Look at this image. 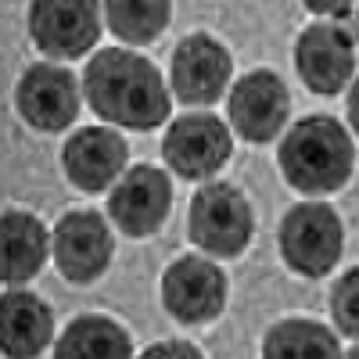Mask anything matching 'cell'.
Here are the masks:
<instances>
[{
	"instance_id": "cell-6",
	"label": "cell",
	"mask_w": 359,
	"mask_h": 359,
	"mask_svg": "<svg viewBox=\"0 0 359 359\" xmlns=\"http://www.w3.org/2000/svg\"><path fill=\"white\" fill-rule=\"evenodd\" d=\"M233 155V133L212 111H187L169 123L162 140V158L180 180H212Z\"/></svg>"
},
{
	"instance_id": "cell-11",
	"label": "cell",
	"mask_w": 359,
	"mask_h": 359,
	"mask_svg": "<svg viewBox=\"0 0 359 359\" xmlns=\"http://www.w3.org/2000/svg\"><path fill=\"white\" fill-rule=\"evenodd\" d=\"M230 130L248 144H269L291 126V94L277 72L252 69L226 94Z\"/></svg>"
},
{
	"instance_id": "cell-15",
	"label": "cell",
	"mask_w": 359,
	"mask_h": 359,
	"mask_svg": "<svg viewBox=\"0 0 359 359\" xmlns=\"http://www.w3.org/2000/svg\"><path fill=\"white\" fill-rule=\"evenodd\" d=\"M54 338V313L36 291L4 287L0 294V348L8 359H36Z\"/></svg>"
},
{
	"instance_id": "cell-5",
	"label": "cell",
	"mask_w": 359,
	"mask_h": 359,
	"mask_svg": "<svg viewBox=\"0 0 359 359\" xmlns=\"http://www.w3.org/2000/svg\"><path fill=\"white\" fill-rule=\"evenodd\" d=\"M101 25V0H29V36L50 62H76L86 50H94Z\"/></svg>"
},
{
	"instance_id": "cell-9",
	"label": "cell",
	"mask_w": 359,
	"mask_h": 359,
	"mask_svg": "<svg viewBox=\"0 0 359 359\" xmlns=\"http://www.w3.org/2000/svg\"><path fill=\"white\" fill-rule=\"evenodd\" d=\"M233 79V54L212 36V33H194L184 36L172 50L169 62V90L180 104L187 108H208L230 94Z\"/></svg>"
},
{
	"instance_id": "cell-19",
	"label": "cell",
	"mask_w": 359,
	"mask_h": 359,
	"mask_svg": "<svg viewBox=\"0 0 359 359\" xmlns=\"http://www.w3.org/2000/svg\"><path fill=\"white\" fill-rule=\"evenodd\" d=\"M104 22L126 47H147L169 29L172 0H104Z\"/></svg>"
},
{
	"instance_id": "cell-4",
	"label": "cell",
	"mask_w": 359,
	"mask_h": 359,
	"mask_svg": "<svg viewBox=\"0 0 359 359\" xmlns=\"http://www.w3.org/2000/svg\"><path fill=\"white\" fill-rule=\"evenodd\" d=\"M187 233L205 255L237 259L255 233V216L248 198L233 184H219V180L201 184L187 208Z\"/></svg>"
},
{
	"instance_id": "cell-25",
	"label": "cell",
	"mask_w": 359,
	"mask_h": 359,
	"mask_svg": "<svg viewBox=\"0 0 359 359\" xmlns=\"http://www.w3.org/2000/svg\"><path fill=\"white\" fill-rule=\"evenodd\" d=\"M355 15H359V4H355Z\"/></svg>"
},
{
	"instance_id": "cell-3",
	"label": "cell",
	"mask_w": 359,
	"mask_h": 359,
	"mask_svg": "<svg viewBox=\"0 0 359 359\" xmlns=\"http://www.w3.org/2000/svg\"><path fill=\"white\" fill-rule=\"evenodd\" d=\"M277 248L291 273L306 280L327 277L345 252V223L338 208L313 198L291 205L277 230Z\"/></svg>"
},
{
	"instance_id": "cell-22",
	"label": "cell",
	"mask_w": 359,
	"mask_h": 359,
	"mask_svg": "<svg viewBox=\"0 0 359 359\" xmlns=\"http://www.w3.org/2000/svg\"><path fill=\"white\" fill-rule=\"evenodd\" d=\"M302 4H306V11H313L320 18H345L359 0H302Z\"/></svg>"
},
{
	"instance_id": "cell-14",
	"label": "cell",
	"mask_w": 359,
	"mask_h": 359,
	"mask_svg": "<svg viewBox=\"0 0 359 359\" xmlns=\"http://www.w3.org/2000/svg\"><path fill=\"white\" fill-rule=\"evenodd\" d=\"M130 147L111 126H79L62 147V169L83 194H104L126 172Z\"/></svg>"
},
{
	"instance_id": "cell-21",
	"label": "cell",
	"mask_w": 359,
	"mask_h": 359,
	"mask_svg": "<svg viewBox=\"0 0 359 359\" xmlns=\"http://www.w3.org/2000/svg\"><path fill=\"white\" fill-rule=\"evenodd\" d=\"M137 359H205L198 345L180 341V338H165V341H151Z\"/></svg>"
},
{
	"instance_id": "cell-7",
	"label": "cell",
	"mask_w": 359,
	"mask_h": 359,
	"mask_svg": "<svg viewBox=\"0 0 359 359\" xmlns=\"http://www.w3.org/2000/svg\"><path fill=\"white\" fill-rule=\"evenodd\" d=\"M50 259L69 284H94L108 273L115 259V237L108 216L94 208H76L54 223Z\"/></svg>"
},
{
	"instance_id": "cell-17",
	"label": "cell",
	"mask_w": 359,
	"mask_h": 359,
	"mask_svg": "<svg viewBox=\"0 0 359 359\" xmlns=\"http://www.w3.org/2000/svg\"><path fill=\"white\" fill-rule=\"evenodd\" d=\"M50 359H133L130 331L104 313H79L54 341Z\"/></svg>"
},
{
	"instance_id": "cell-10",
	"label": "cell",
	"mask_w": 359,
	"mask_h": 359,
	"mask_svg": "<svg viewBox=\"0 0 359 359\" xmlns=\"http://www.w3.org/2000/svg\"><path fill=\"white\" fill-rule=\"evenodd\" d=\"M172 208V180L158 165H130L108 191V219L118 233L144 241L165 226Z\"/></svg>"
},
{
	"instance_id": "cell-1",
	"label": "cell",
	"mask_w": 359,
	"mask_h": 359,
	"mask_svg": "<svg viewBox=\"0 0 359 359\" xmlns=\"http://www.w3.org/2000/svg\"><path fill=\"white\" fill-rule=\"evenodd\" d=\"M83 97L101 123L137 133L158 130L172 108L158 65L133 47H108L90 57L83 69Z\"/></svg>"
},
{
	"instance_id": "cell-20",
	"label": "cell",
	"mask_w": 359,
	"mask_h": 359,
	"mask_svg": "<svg viewBox=\"0 0 359 359\" xmlns=\"http://www.w3.org/2000/svg\"><path fill=\"white\" fill-rule=\"evenodd\" d=\"M327 309H331V320L338 327V334L359 341V266L345 269V273L334 280L331 298H327Z\"/></svg>"
},
{
	"instance_id": "cell-16",
	"label": "cell",
	"mask_w": 359,
	"mask_h": 359,
	"mask_svg": "<svg viewBox=\"0 0 359 359\" xmlns=\"http://www.w3.org/2000/svg\"><path fill=\"white\" fill-rule=\"evenodd\" d=\"M0 233H4V252H0L4 284L22 287L43 269V262L50 255V233L33 212H25V208H4Z\"/></svg>"
},
{
	"instance_id": "cell-24",
	"label": "cell",
	"mask_w": 359,
	"mask_h": 359,
	"mask_svg": "<svg viewBox=\"0 0 359 359\" xmlns=\"http://www.w3.org/2000/svg\"><path fill=\"white\" fill-rule=\"evenodd\" d=\"M341 359H359V341H355L352 348H345V352H341Z\"/></svg>"
},
{
	"instance_id": "cell-2",
	"label": "cell",
	"mask_w": 359,
	"mask_h": 359,
	"mask_svg": "<svg viewBox=\"0 0 359 359\" xmlns=\"http://www.w3.org/2000/svg\"><path fill=\"white\" fill-rule=\"evenodd\" d=\"M277 169L306 198L341 191L355 172V140L331 115H306L280 137Z\"/></svg>"
},
{
	"instance_id": "cell-8",
	"label": "cell",
	"mask_w": 359,
	"mask_h": 359,
	"mask_svg": "<svg viewBox=\"0 0 359 359\" xmlns=\"http://www.w3.org/2000/svg\"><path fill=\"white\" fill-rule=\"evenodd\" d=\"M230 280L223 266L205 255H180L162 273V309L184 327H201L223 316Z\"/></svg>"
},
{
	"instance_id": "cell-18",
	"label": "cell",
	"mask_w": 359,
	"mask_h": 359,
	"mask_svg": "<svg viewBox=\"0 0 359 359\" xmlns=\"http://www.w3.org/2000/svg\"><path fill=\"white\" fill-rule=\"evenodd\" d=\"M341 352L338 331L306 316H287L262 338V359H341Z\"/></svg>"
},
{
	"instance_id": "cell-13",
	"label": "cell",
	"mask_w": 359,
	"mask_h": 359,
	"mask_svg": "<svg viewBox=\"0 0 359 359\" xmlns=\"http://www.w3.org/2000/svg\"><path fill=\"white\" fill-rule=\"evenodd\" d=\"M294 72L309 94L338 97L355 76V40L338 22H313L294 40Z\"/></svg>"
},
{
	"instance_id": "cell-12",
	"label": "cell",
	"mask_w": 359,
	"mask_h": 359,
	"mask_svg": "<svg viewBox=\"0 0 359 359\" xmlns=\"http://www.w3.org/2000/svg\"><path fill=\"white\" fill-rule=\"evenodd\" d=\"M79 94H83V83L65 65L36 62L18 76L15 108H18L22 123L29 130L62 133L76 123V115H79Z\"/></svg>"
},
{
	"instance_id": "cell-23",
	"label": "cell",
	"mask_w": 359,
	"mask_h": 359,
	"mask_svg": "<svg viewBox=\"0 0 359 359\" xmlns=\"http://www.w3.org/2000/svg\"><path fill=\"white\" fill-rule=\"evenodd\" d=\"M345 111H348V130L359 137V79L348 86V104H345Z\"/></svg>"
}]
</instances>
